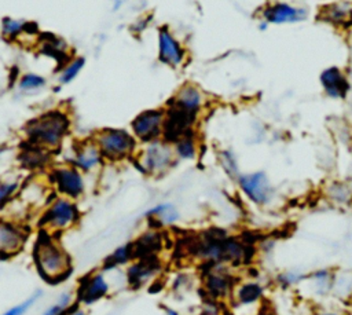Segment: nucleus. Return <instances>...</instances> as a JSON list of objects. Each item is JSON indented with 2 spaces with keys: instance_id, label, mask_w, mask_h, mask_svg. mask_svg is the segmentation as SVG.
Here are the masks:
<instances>
[{
  "instance_id": "nucleus-1",
  "label": "nucleus",
  "mask_w": 352,
  "mask_h": 315,
  "mask_svg": "<svg viewBox=\"0 0 352 315\" xmlns=\"http://www.w3.org/2000/svg\"><path fill=\"white\" fill-rule=\"evenodd\" d=\"M186 252L204 264H248L254 249L243 238L230 237L226 231L210 228L187 239Z\"/></svg>"
},
{
  "instance_id": "nucleus-2",
  "label": "nucleus",
  "mask_w": 352,
  "mask_h": 315,
  "mask_svg": "<svg viewBox=\"0 0 352 315\" xmlns=\"http://www.w3.org/2000/svg\"><path fill=\"white\" fill-rule=\"evenodd\" d=\"M32 256L38 275L51 285L63 282L73 271L70 256L55 238V234L45 230L38 231Z\"/></svg>"
},
{
  "instance_id": "nucleus-3",
  "label": "nucleus",
  "mask_w": 352,
  "mask_h": 315,
  "mask_svg": "<svg viewBox=\"0 0 352 315\" xmlns=\"http://www.w3.org/2000/svg\"><path fill=\"white\" fill-rule=\"evenodd\" d=\"M70 121L65 113L52 110L29 121L25 131L29 143L38 147H56L67 133Z\"/></svg>"
},
{
  "instance_id": "nucleus-4",
  "label": "nucleus",
  "mask_w": 352,
  "mask_h": 315,
  "mask_svg": "<svg viewBox=\"0 0 352 315\" xmlns=\"http://www.w3.org/2000/svg\"><path fill=\"white\" fill-rule=\"evenodd\" d=\"M169 107L165 113L164 129L162 133L168 142L177 143L184 138H192L191 125L195 122L197 113L190 110L180 103H177L173 98L169 100Z\"/></svg>"
},
{
  "instance_id": "nucleus-5",
  "label": "nucleus",
  "mask_w": 352,
  "mask_h": 315,
  "mask_svg": "<svg viewBox=\"0 0 352 315\" xmlns=\"http://www.w3.org/2000/svg\"><path fill=\"white\" fill-rule=\"evenodd\" d=\"M78 220V210L74 204L66 198H58L44 210L40 217V230L51 234L70 228Z\"/></svg>"
},
{
  "instance_id": "nucleus-6",
  "label": "nucleus",
  "mask_w": 352,
  "mask_h": 315,
  "mask_svg": "<svg viewBox=\"0 0 352 315\" xmlns=\"http://www.w3.org/2000/svg\"><path fill=\"white\" fill-rule=\"evenodd\" d=\"M204 289L208 298L224 300L232 296L235 289V278L226 264H204Z\"/></svg>"
},
{
  "instance_id": "nucleus-7",
  "label": "nucleus",
  "mask_w": 352,
  "mask_h": 315,
  "mask_svg": "<svg viewBox=\"0 0 352 315\" xmlns=\"http://www.w3.org/2000/svg\"><path fill=\"white\" fill-rule=\"evenodd\" d=\"M100 154L109 160H122L135 147V139L124 129H103L96 136Z\"/></svg>"
},
{
  "instance_id": "nucleus-8",
  "label": "nucleus",
  "mask_w": 352,
  "mask_h": 315,
  "mask_svg": "<svg viewBox=\"0 0 352 315\" xmlns=\"http://www.w3.org/2000/svg\"><path fill=\"white\" fill-rule=\"evenodd\" d=\"M165 121L164 110H146L132 121L133 133L143 142H155L162 133Z\"/></svg>"
},
{
  "instance_id": "nucleus-9",
  "label": "nucleus",
  "mask_w": 352,
  "mask_h": 315,
  "mask_svg": "<svg viewBox=\"0 0 352 315\" xmlns=\"http://www.w3.org/2000/svg\"><path fill=\"white\" fill-rule=\"evenodd\" d=\"M110 292V285L104 278L103 272H91L82 276L78 282L77 287V301L82 304H94L103 297H106Z\"/></svg>"
},
{
  "instance_id": "nucleus-10",
  "label": "nucleus",
  "mask_w": 352,
  "mask_h": 315,
  "mask_svg": "<svg viewBox=\"0 0 352 315\" xmlns=\"http://www.w3.org/2000/svg\"><path fill=\"white\" fill-rule=\"evenodd\" d=\"M28 239V231L14 221L1 220L0 224V254L8 259L21 252Z\"/></svg>"
},
{
  "instance_id": "nucleus-11",
  "label": "nucleus",
  "mask_w": 352,
  "mask_h": 315,
  "mask_svg": "<svg viewBox=\"0 0 352 315\" xmlns=\"http://www.w3.org/2000/svg\"><path fill=\"white\" fill-rule=\"evenodd\" d=\"M161 271V261L158 256L136 259L126 270V281L131 287L139 289L148 283Z\"/></svg>"
},
{
  "instance_id": "nucleus-12",
  "label": "nucleus",
  "mask_w": 352,
  "mask_h": 315,
  "mask_svg": "<svg viewBox=\"0 0 352 315\" xmlns=\"http://www.w3.org/2000/svg\"><path fill=\"white\" fill-rule=\"evenodd\" d=\"M324 94L331 99H345L349 91V81L345 72L338 66H329L319 76Z\"/></svg>"
},
{
  "instance_id": "nucleus-13",
  "label": "nucleus",
  "mask_w": 352,
  "mask_h": 315,
  "mask_svg": "<svg viewBox=\"0 0 352 315\" xmlns=\"http://www.w3.org/2000/svg\"><path fill=\"white\" fill-rule=\"evenodd\" d=\"M239 184L243 193L258 205H264L271 198V187L264 172L243 175L239 177Z\"/></svg>"
},
{
  "instance_id": "nucleus-14",
  "label": "nucleus",
  "mask_w": 352,
  "mask_h": 315,
  "mask_svg": "<svg viewBox=\"0 0 352 315\" xmlns=\"http://www.w3.org/2000/svg\"><path fill=\"white\" fill-rule=\"evenodd\" d=\"M308 15L307 8L294 7L287 3H274L265 7L263 17L270 23H293L304 21Z\"/></svg>"
},
{
  "instance_id": "nucleus-15",
  "label": "nucleus",
  "mask_w": 352,
  "mask_h": 315,
  "mask_svg": "<svg viewBox=\"0 0 352 315\" xmlns=\"http://www.w3.org/2000/svg\"><path fill=\"white\" fill-rule=\"evenodd\" d=\"M51 176H52V182L55 183L56 188L65 195L76 198L84 190L82 177H81L80 172L74 168L54 169Z\"/></svg>"
},
{
  "instance_id": "nucleus-16",
  "label": "nucleus",
  "mask_w": 352,
  "mask_h": 315,
  "mask_svg": "<svg viewBox=\"0 0 352 315\" xmlns=\"http://www.w3.org/2000/svg\"><path fill=\"white\" fill-rule=\"evenodd\" d=\"M158 55L162 63L179 66L184 58V50L166 28H161L158 34Z\"/></svg>"
},
{
  "instance_id": "nucleus-17",
  "label": "nucleus",
  "mask_w": 352,
  "mask_h": 315,
  "mask_svg": "<svg viewBox=\"0 0 352 315\" xmlns=\"http://www.w3.org/2000/svg\"><path fill=\"white\" fill-rule=\"evenodd\" d=\"M320 18L341 29H348L352 25V1H334L322 7Z\"/></svg>"
},
{
  "instance_id": "nucleus-18",
  "label": "nucleus",
  "mask_w": 352,
  "mask_h": 315,
  "mask_svg": "<svg viewBox=\"0 0 352 315\" xmlns=\"http://www.w3.org/2000/svg\"><path fill=\"white\" fill-rule=\"evenodd\" d=\"M172 154L173 153L168 144L155 140L146 149L143 164L148 172L160 173L172 162Z\"/></svg>"
},
{
  "instance_id": "nucleus-19",
  "label": "nucleus",
  "mask_w": 352,
  "mask_h": 315,
  "mask_svg": "<svg viewBox=\"0 0 352 315\" xmlns=\"http://www.w3.org/2000/svg\"><path fill=\"white\" fill-rule=\"evenodd\" d=\"M162 245H164V238L160 231H157L155 228L146 231L132 242L135 260L150 257V256H158V252L162 249Z\"/></svg>"
},
{
  "instance_id": "nucleus-20",
  "label": "nucleus",
  "mask_w": 352,
  "mask_h": 315,
  "mask_svg": "<svg viewBox=\"0 0 352 315\" xmlns=\"http://www.w3.org/2000/svg\"><path fill=\"white\" fill-rule=\"evenodd\" d=\"M305 281H308V285L311 287V292L315 296H326L329 294L334 287L337 282V275L330 268H319L309 275H307Z\"/></svg>"
},
{
  "instance_id": "nucleus-21",
  "label": "nucleus",
  "mask_w": 352,
  "mask_h": 315,
  "mask_svg": "<svg viewBox=\"0 0 352 315\" xmlns=\"http://www.w3.org/2000/svg\"><path fill=\"white\" fill-rule=\"evenodd\" d=\"M263 296H264V287L258 282H253V281L239 283L238 286H235L232 292L234 303L242 307L260 303Z\"/></svg>"
},
{
  "instance_id": "nucleus-22",
  "label": "nucleus",
  "mask_w": 352,
  "mask_h": 315,
  "mask_svg": "<svg viewBox=\"0 0 352 315\" xmlns=\"http://www.w3.org/2000/svg\"><path fill=\"white\" fill-rule=\"evenodd\" d=\"M326 197L334 205H349L352 202V186L346 182H331L326 187Z\"/></svg>"
},
{
  "instance_id": "nucleus-23",
  "label": "nucleus",
  "mask_w": 352,
  "mask_h": 315,
  "mask_svg": "<svg viewBox=\"0 0 352 315\" xmlns=\"http://www.w3.org/2000/svg\"><path fill=\"white\" fill-rule=\"evenodd\" d=\"M146 216H147L148 221L151 224H154L153 227L157 228V227H162V226H168V224L175 223L179 217V213L172 205L164 204V205H158V206L150 209L146 213Z\"/></svg>"
},
{
  "instance_id": "nucleus-24",
  "label": "nucleus",
  "mask_w": 352,
  "mask_h": 315,
  "mask_svg": "<svg viewBox=\"0 0 352 315\" xmlns=\"http://www.w3.org/2000/svg\"><path fill=\"white\" fill-rule=\"evenodd\" d=\"M100 150L98 144H91V143H84L76 150V165L80 166L81 169H91L100 161Z\"/></svg>"
},
{
  "instance_id": "nucleus-25",
  "label": "nucleus",
  "mask_w": 352,
  "mask_h": 315,
  "mask_svg": "<svg viewBox=\"0 0 352 315\" xmlns=\"http://www.w3.org/2000/svg\"><path fill=\"white\" fill-rule=\"evenodd\" d=\"M177 103H180L182 106L190 109V110H194V111H198V109L201 107L202 105V100H204V96L202 94L199 92L198 88L192 87V85H184L179 92L177 95L173 98Z\"/></svg>"
},
{
  "instance_id": "nucleus-26",
  "label": "nucleus",
  "mask_w": 352,
  "mask_h": 315,
  "mask_svg": "<svg viewBox=\"0 0 352 315\" xmlns=\"http://www.w3.org/2000/svg\"><path fill=\"white\" fill-rule=\"evenodd\" d=\"M135 256H133V246L132 242H128L122 246H118L111 254H109L106 257V260L103 261V268L104 270H113L118 265H122L128 261H133Z\"/></svg>"
},
{
  "instance_id": "nucleus-27",
  "label": "nucleus",
  "mask_w": 352,
  "mask_h": 315,
  "mask_svg": "<svg viewBox=\"0 0 352 315\" xmlns=\"http://www.w3.org/2000/svg\"><path fill=\"white\" fill-rule=\"evenodd\" d=\"M19 158H21L22 164L28 168H36L45 162V154H43V151L40 150L38 146H34L32 143H30L29 149L22 151Z\"/></svg>"
},
{
  "instance_id": "nucleus-28",
  "label": "nucleus",
  "mask_w": 352,
  "mask_h": 315,
  "mask_svg": "<svg viewBox=\"0 0 352 315\" xmlns=\"http://www.w3.org/2000/svg\"><path fill=\"white\" fill-rule=\"evenodd\" d=\"M305 278H307L305 274H302V272H300V271H296V270H289V271L280 272V274L278 275V278H276V282H278L282 287L287 289V287H293V286H296V285H300L301 282L305 281Z\"/></svg>"
},
{
  "instance_id": "nucleus-29",
  "label": "nucleus",
  "mask_w": 352,
  "mask_h": 315,
  "mask_svg": "<svg viewBox=\"0 0 352 315\" xmlns=\"http://www.w3.org/2000/svg\"><path fill=\"white\" fill-rule=\"evenodd\" d=\"M41 292L37 290L33 294H30L28 298H25L23 301H21L19 304L8 308L7 311H4L1 315H26V312L36 304V301L40 298Z\"/></svg>"
},
{
  "instance_id": "nucleus-30",
  "label": "nucleus",
  "mask_w": 352,
  "mask_h": 315,
  "mask_svg": "<svg viewBox=\"0 0 352 315\" xmlns=\"http://www.w3.org/2000/svg\"><path fill=\"white\" fill-rule=\"evenodd\" d=\"M73 298L70 293H63L58 298V301L52 305H50L41 315H65L66 309L73 304Z\"/></svg>"
},
{
  "instance_id": "nucleus-31",
  "label": "nucleus",
  "mask_w": 352,
  "mask_h": 315,
  "mask_svg": "<svg viewBox=\"0 0 352 315\" xmlns=\"http://www.w3.org/2000/svg\"><path fill=\"white\" fill-rule=\"evenodd\" d=\"M82 66H84V58H76L72 62H69L67 66H65L60 73V81L70 83L78 74V72L82 69Z\"/></svg>"
},
{
  "instance_id": "nucleus-32",
  "label": "nucleus",
  "mask_w": 352,
  "mask_h": 315,
  "mask_svg": "<svg viewBox=\"0 0 352 315\" xmlns=\"http://www.w3.org/2000/svg\"><path fill=\"white\" fill-rule=\"evenodd\" d=\"M26 22H18L10 18H4L3 19V36L8 37V39H14L15 36H18L22 30H25Z\"/></svg>"
},
{
  "instance_id": "nucleus-33",
  "label": "nucleus",
  "mask_w": 352,
  "mask_h": 315,
  "mask_svg": "<svg viewBox=\"0 0 352 315\" xmlns=\"http://www.w3.org/2000/svg\"><path fill=\"white\" fill-rule=\"evenodd\" d=\"M176 153L182 158H192L195 155V144L192 138H184L176 143Z\"/></svg>"
},
{
  "instance_id": "nucleus-34",
  "label": "nucleus",
  "mask_w": 352,
  "mask_h": 315,
  "mask_svg": "<svg viewBox=\"0 0 352 315\" xmlns=\"http://www.w3.org/2000/svg\"><path fill=\"white\" fill-rule=\"evenodd\" d=\"M44 84H45V80L38 74H25L19 81V87L23 91H32V89L40 88Z\"/></svg>"
},
{
  "instance_id": "nucleus-35",
  "label": "nucleus",
  "mask_w": 352,
  "mask_h": 315,
  "mask_svg": "<svg viewBox=\"0 0 352 315\" xmlns=\"http://www.w3.org/2000/svg\"><path fill=\"white\" fill-rule=\"evenodd\" d=\"M199 315H223L221 308H220V305H219V301L212 300V298H208V300L204 303Z\"/></svg>"
},
{
  "instance_id": "nucleus-36",
  "label": "nucleus",
  "mask_w": 352,
  "mask_h": 315,
  "mask_svg": "<svg viewBox=\"0 0 352 315\" xmlns=\"http://www.w3.org/2000/svg\"><path fill=\"white\" fill-rule=\"evenodd\" d=\"M18 184L16 183H3L0 187V201H1V206L6 205L7 199L11 197V194L16 190Z\"/></svg>"
},
{
  "instance_id": "nucleus-37",
  "label": "nucleus",
  "mask_w": 352,
  "mask_h": 315,
  "mask_svg": "<svg viewBox=\"0 0 352 315\" xmlns=\"http://www.w3.org/2000/svg\"><path fill=\"white\" fill-rule=\"evenodd\" d=\"M65 315H88V312L80 305L78 301H74L65 312Z\"/></svg>"
},
{
  "instance_id": "nucleus-38",
  "label": "nucleus",
  "mask_w": 352,
  "mask_h": 315,
  "mask_svg": "<svg viewBox=\"0 0 352 315\" xmlns=\"http://www.w3.org/2000/svg\"><path fill=\"white\" fill-rule=\"evenodd\" d=\"M314 315H349V314L340 309H319Z\"/></svg>"
},
{
  "instance_id": "nucleus-39",
  "label": "nucleus",
  "mask_w": 352,
  "mask_h": 315,
  "mask_svg": "<svg viewBox=\"0 0 352 315\" xmlns=\"http://www.w3.org/2000/svg\"><path fill=\"white\" fill-rule=\"evenodd\" d=\"M165 315H182V314L173 308H165Z\"/></svg>"
},
{
  "instance_id": "nucleus-40",
  "label": "nucleus",
  "mask_w": 352,
  "mask_h": 315,
  "mask_svg": "<svg viewBox=\"0 0 352 315\" xmlns=\"http://www.w3.org/2000/svg\"><path fill=\"white\" fill-rule=\"evenodd\" d=\"M257 315H271V314H267V312H264V311H260Z\"/></svg>"
}]
</instances>
